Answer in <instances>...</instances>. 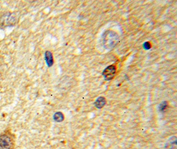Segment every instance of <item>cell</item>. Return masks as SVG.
<instances>
[{
	"instance_id": "obj_7",
	"label": "cell",
	"mask_w": 177,
	"mask_h": 149,
	"mask_svg": "<svg viewBox=\"0 0 177 149\" xmlns=\"http://www.w3.org/2000/svg\"><path fill=\"white\" fill-rule=\"evenodd\" d=\"M53 119L55 121L57 122V123H60L64 121V119H65V116H64L63 113L62 112H58L54 114Z\"/></svg>"
},
{
	"instance_id": "obj_1",
	"label": "cell",
	"mask_w": 177,
	"mask_h": 149,
	"mask_svg": "<svg viewBox=\"0 0 177 149\" xmlns=\"http://www.w3.org/2000/svg\"><path fill=\"white\" fill-rule=\"evenodd\" d=\"M15 134L10 129H7L0 134V149H15Z\"/></svg>"
},
{
	"instance_id": "obj_9",
	"label": "cell",
	"mask_w": 177,
	"mask_h": 149,
	"mask_svg": "<svg viewBox=\"0 0 177 149\" xmlns=\"http://www.w3.org/2000/svg\"><path fill=\"white\" fill-rule=\"evenodd\" d=\"M143 47L145 48V49H149L151 47V44L149 43V42H146L143 44Z\"/></svg>"
},
{
	"instance_id": "obj_8",
	"label": "cell",
	"mask_w": 177,
	"mask_h": 149,
	"mask_svg": "<svg viewBox=\"0 0 177 149\" xmlns=\"http://www.w3.org/2000/svg\"><path fill=\"white\" fill-rule=\"evenodd\" d=\"M167 107H168V103H167V101H162L159 105V109L160 112H165L167 109Z\"/></svg>"
},
{
	"instance_id": "obj_3",
	"label": "cell",
	"mask_w": 177,
	"mask_h": 149,
	"mask_svg": "<svg viewBox=\"0 0 177 149\" xmlns=\"http://www.w3.org/2000/svg\"><path fill=\"white\" fill-rule=\"evenodd\" d=\"M116 74V66L114 64L108 66L103 70L102 75L104 79L107 81L112 80Z\"/></svg>"
},
{
	"instance_id": "obj_5",
	"label": "cell",
	"mask_w": 177,
	"mask_h": 149,
	"mask_svg": "<svg viewBox=\"0 0 177 149\" xmlns=\"http://www.w3.org/2000/svg\"><path fill=\"white\" fill-rule=\"evenodd\" d=\"M44 60L47 65L48 66V67H51L54 64V59H53V54L51 51H47L44 53Z\"/></svg>"
},
{
	"instance_id": "obj_2",
	"label": "cell",
	"mask_w": 177,
	"mask_h": 149,
	"mask_svg": "<svg viewBox=\"0 0 177 149\" xmlns=\"http://www.w3.org/2000/svg\"><path fill=\"white\" fill-rule=\"evenodd\" d=\"M119 41V37L116 32L107 30L102 35V44L106 50L111 51L117 46Z\"/></svg>"
},
{
	"instance_id": "obj_4",
	"label": "cell",
	"mask_w": 177,
	"mask_h": 149,
	"mask_svg": "<svg viewBox=\"0 0 177 149\" xmlns=\"http://www.w3.org/2000/svg\"><path fill=\"white\" fill-rule=\"evenodd\" d=\"M176 137L173 136L167 140L165 145V149H177Z\"/></svg>"
},
{
	"instance_id": "obj_6",
	"label": "cell",
	"mask_w": 177,
	"mask_h": 149,
	"mask_svg": "<svg viewBox=\"0 0 177 149\" xmlns=\"http://www.w3.org/2000/svg\"><path fill=\"white\" fill-rule=\"evenodd\" d=\"M106 104V99L103 96H100L99 98L96 99L94 103L95 107L98 109H101L104 107L105 105Z\"/></svg>"
}]
</instances>
